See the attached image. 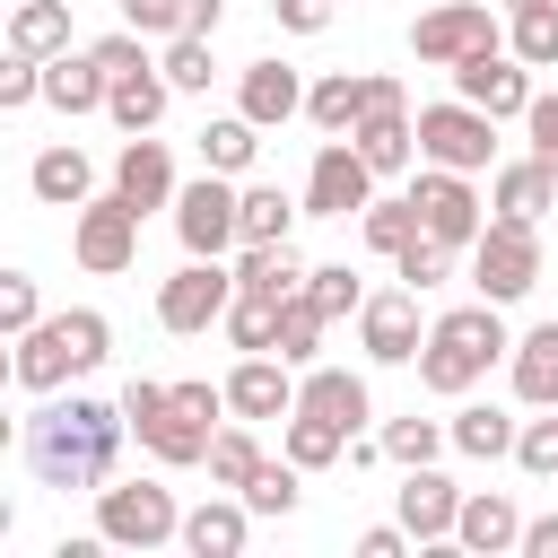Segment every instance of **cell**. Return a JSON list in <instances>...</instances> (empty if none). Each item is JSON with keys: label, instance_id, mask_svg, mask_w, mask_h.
<instances>
[{"label": "cell", "instance_id": "1", "mask_svg": "<svg viewBox=\"0 0 558 558\" xmlns=\"http://www.w3.org/2000/svg\"><path fill=\"white\" fill-rule=\"evenodd\" d=\"M122 436H131V418H122V401H96V392H44L35 401V418L17 427V453H26V471H35V488H105L113 471H122Z\"/></svg>", "mask_w": 558, "mask_h": 558}, {"label": "cell", "instance_id": "2", "mask_svg": "<svg viewBox=\"0 0 558 558\" xmlns=\"http://www.w3.org/2000/svg\"><path fill=\"white\" fill-rule=\"evenodd\" d=\"M105 357H113V323L96 305H61V314H44L35 331L9 340V384L44 401V392H70L78 375H96Z\"/></svg>", "mask_w": 558, "mask_h": 558}, {"label": "cell", "instance_id": "3", "mask_svg": "<svg viewBox=\"0 0 558 558\" xmlns=\"http://www.w3.org/2000/svg\"><path fill=\"white\" fill-rule=\"evenodd\" d=\"M514 349V331H506V305H488V296H471V305H445L436 323H427V349H418V392H436V401H462L497 357Z\"/></svg>", "mask_w": 558, "mask_h": 558}, {"label": "cell", "instance_id": "4", "mask_svg": "<svg viewBox=\"0 0 558 558\" xmlns=\"http://www.w3.org/2000/svg\"><path fill=\"white\" fill-rule=\"evenodd\" d=\"M218 418H235V410H227V384H201V375H183V384H174V401L157 410V427L140 436V453H148L157 471H192V462H209V436H218Z\"/></svg>", "mask_w": 558, "mask_h": 558}, {"label": "cell", "instance_id": "5", "mask_svg": "<svg viewBox=\"0 0 558 558\" xmlns=\"http://www.w3.org/2000/svg\"><path fill=\"white\" fill-rule=\"evenodd\" d=\"M541 270H549V253H541V227H532V218H488V227H480V244H471V288H480L488 305H523V296L541 288Z\"/></svg>", "mask_w": 558, "mask_h": 558}, {"label": "cell", "instance_id": "6", "mask_svg": "<svg viewBox=\"0 0 558 558\" xmlns=\"http://www.w3.org/2000/svg\"><path fill=\"white\" fill-rule=\"evenodd\" d=\"M96 532H105V549H166V541H183V506L166 480H105Z\"/></svg>", "mask_w": 558, "mask_h": 558}, {"label": "cell", "instance_id": "7", "mask_svg": "<svg viewBox=\"0 0 558 558\" xmlns=\"http://www.w3.org/2000/svg\"><path fill=\"white\" fill-rule=\"evenodd\" d=\"M174 235H183V253H209V262H227V253L244 244V183L201 166V174L174 192Z\"/></svg>", "mask_w": 558, "mask_h": 558}, {"label": "cell", "instance_id": "8", "mask_svg": "<svg viewBox=\"0 0 558 558\" xmlns=\"http://www.w3.org/2000/svg\"><path fill=\"white\" fill-rule=\"evenodd\" d=\"M497 157V113H480L471 96L418 105V166H453V174H488Z\"/></svg>", "mask_w": 558, "mask_h": 558}, {"label": "cell", "instance_id": "9", "mask_svg": "<svg viewBox=\"0 0 558 558\" xmlns=\"http://www.w3.org/2000/svg\"><path fill=\"white\" fill-rule=\"evenodd\" d=\"M70 262L78 270H96V279H122L131 262H140V209L105 183L87 209H70Z\"/></svg>", "mask_w": 558, "mask_h": 558}, {"label": "cell", "instance_id": "10", "mask_svg": "<svg viewBox=\"0 0 558 558\" xmlns=\"http://www.w3.org/2000/svg\"><path fill=\"white\" fill-rule=\"evenodd\" d=\"M227 305H235V262L183 253V270H174V279H157V323H166L174 340H192V331L227 323Z\"/></svg>", "mask_w": 558, "mask_h": 558}, {"label": "cell", "instance_id": "11", "mask_svg": "<svg viewBox=\"0 0 558 558\" xmlns=\"http://www.w3.org/2000/svg\"><path fill=\"white\" fill-rule=\"evenodd\" d=\"M410 201H418V227H427L436 244H453V253H471V244H480V227H488L480 183H471V174H453V166H418V174H410Z\"/></svg>", "mask_w": 558, "mask_h": 558}, {"label": "cell", "instance_id": "12", "mask_svg": "<svg viewBox=\"0 0 558 558\" xmlns=\"http://www.w3.org/2000/svg\"><path fill=\"white\" fill-rule=\"evenodd\" d=\"M480 44H506V26L488 17V0H436V9H418V26H410V52H418L427 70H453V61H471Z\"/></svg>", "mask_w": 558, "mask_h": 558}, {"label": "cell", "instance_id": "13", "mask_svg": "<svg viewBox=\"0 0 558 558\" xmlns=\"http://www.w3.org/2000/svg\"><path fill=\"white\" fill-rule=\"evenodd\" d=\"M453 96H471L480 113H497V122H523L532 113V61H514L506 44H480L471 61H453Z\"/></svg>", "mask_w": 558, "mask_h": 558}, {"label": "cell", "instance_id": "14", "mask_svg": "<svg viewBox=\"0 0 558 558\" xmlns=\"http://www.w3.org/2000/svg\"><path fill=\"white\" fill-rule=\"evenodd\" d=\"M375 183L384 174L357 157V140H323L314 166H305V218H357L375 201Z\"/></svg>", "mask_w": 558, "mask_h": 558}, {"label": "cell", "instance_id": "15", "mask_svg": "<svg viewBox=\"0 0 558 558\" xmlns=\"http://www.w3.org/2000/svg\"><path fill=\"white\" fill-rule=\"evenodd\" d=\"M357 349H366V366H418V349H427L418 288H375L357 305Z\"/></svg>", "mask_w": 558, "mask_h": 558}, {"label": "cell", "instance_id": "16", "mask_svg": "<svg viewBox=\"0 0 558 558\" xmlns=\"http://www.w3.org/2000/svg\"><path fill=\"white\" fill-rule=\"evenodd\" d=\"M305 87H314V78H305L296 61L262 52V61H244V70H235V113H253L262 131H288V122L305 113Z\"/></svg>", "mask_w": 558, "mask_h": 558}, {"label": "cell", "instance_id": "17", "mask_svg": "<svg viewBox=\"0 0 558 558\" xmlns=\"http://www.w3.org/2000/svg\"><path fill=\"white\" fill-rule=\"evenodd\" d=\"M375 105H384V70H323V78L305 87V122H314L323 140H349Z\"/></svg>", "mask_w": 558, "mask_h": 558}, {"label": "cell", "instance_id": "18", "mask_svg": "<svg viewBox=\"0 0 558 558\" xmlns=\"http://www.w3.org/2000/svg\"><path fill=\"white\" fill-rule=\"evenodd\" d=\"M227 410H235V418H288V410H296V366H288L279 349L235 357V366H227Z\"/></svg>", "mask_w": 558, "mask_h": 558}, {"label": "cell", "instance_id": "19", "mask_svg": "<svg viewBox=\"0 0 558 558\" xmlns=\"http://www.w3.org/2000/svg\"><path fill=\"white\" fill-rule=\"evenodd\" d=\"M392 506H401V523H410V541H453V523H462V488L436 471V462H410L401 471V488H392Z\"/></svg>", "mask_w": 558, "mask_h": 558}, {"label": "cell", "instance_id": "20", "mask_svg": "<svg viewBox=\"0 0 558 558\" xmlns=\"http://www.w3.org/2000/svg\"><path fill=\"white\" fill-rule=\"evenodd\" d=\"M105 183H113V192H122L140 218H148V209H174V192H183V183H174V157H166V140H148V131L113 148V174H105Z\"/></svg>", "mask_w": 558, "mask_h": 558}, {"label": "cell", "instance_id": "21", "mask_svg": "<svg viewBox=\"0 0 558 558\" xmlns=\"http://www.w3.org/2000/svg\"><path fill=\"white\" fill-rule=\"evenodd\" d=\"M296 410H314V418H331V427L357 436V427L375 418V392H366L357 366H323V357H314V366L296 375Z\"/></svg>", "mask_w": 558, "mask_h": 558}, {"label": "cell", "instance_id": "22", "mask_svg": "<svg viewBox=\"0 0 558 558\" xmlns=\"http://www.w3.org/2000/svg\"><path fill=\"white\" fill-rule=\"evenodd\" d=\"M26 192H35L44 209H87V201H96V166H87V148H78V140H52V148H35V166H26Z\"/></svg>", "mask_w": 558, "mask_h": 558}, {"label": "cell", "instance_id": "23", "mask_svg": "<svg viewBox=\"0 0 558 558\" xmlns=\"http://www.w3.org/2000/svg\"><path fill=\"white\" fill-rule=\"evenodd\" d=\"M453 549H471V558H506V549H523V514H514V497H506V488H471V497H462V523H453Z\"/></svg>", "mask_w": 558, "mask_h": 558}, {"label": "cell", "instance_id": "24", "mask_svg": "<svg viewBox=\"0 0 558 558\" xmlns=\"http://www.w3.org/2000/svg\"><path fill=\"white\" fill-rule=\"evenodd\" d=\"M506 384H514L523 410H558V323L514 331V349H506Z\"/></svg>", "mask_w": 558, "mask_h": 558}, {"label": "cell", "instance_id": "25", "mask_svg": "<svg viewBox=\"0 0 558 558\" xmlns=\"http://www.w3.org/2000/svg\"><path fill=\"white\" fill-rule=\"evenodd\" d=\"M305 279H314V262L296 253V235L288 244H235V288L244 296H305Z\"/></svg>", "mask_w": 558, "mask_h": 558}, {"label": "cell", "instance_id": "26", "mask_svg": "<svg viewBox=\"0 0 558 558\" xmlns=\"http://www.w3.org/2000/svg\"><path fill=\"white\" fill-rule=\"evenodd\" d=\"M244 532H253V506H244L235 488L183 506V549H192V558H244Z\"/></svg>", "mask_w": 558, "mask_h": 558}, {"label": "cell", "instance_id": "27", "mask_svg": "<svg viewBox=\"0 0 558 558\" xmlns=\"http://www.w3.org/2000/svg\"><path fill=\"white\" fill-rule=\"evenodd\" d=\"M105 96H113V78H105L96 52H52V61H44V105H52V113L78 122V113H105Z\"/></svg>", "mask_w": 558, "mask_h": 558}, {"label": "cell", "instance_id": "28", "mask_svg": "<svg viewBox=\"0 0 558 558\" xmlns=\"http://www.w3.org/2000/svg\"><path fill=\"white\" fill-rule=\"evenodd\" d=\"M349 140H357V157H366L375 174H410V166H418V113H410V105H375Z\"/></svg>", "mask_w": 558, "mask_h": 558}, {"label": "cell", "instance_id": "29", "mask_svg": "<svg viewBox=\"0 0 558 558\" xmlns=\"http://www.w3.org/2000/svg\"><path fill=\"white\" fill-rule=\"evenodd\" d=\"M488 209L497 218H549L558 209V174L541 166V157H514V166H488Z\"/></svg>", "mask_w": 558, "mask_h": 558}, {"label": "cell", "instance_id": "30", "mask_svg": "<svg viewBox=\"0 0 558 558\" xmlns=\"http://www.w3.org/2000/svg\"><path fill=\"white\" fill-rule=\"evenodd\" d=\"M166 105H174V78L148 61V70H131V78H113V96H105V122H113L122 140H140V131H157V122H166Z\"/></svg>", "mask_w": 558, "mask_h": 558}, {"label": "cell", "instance_id": "31", "mask_svg": "<svg viewBox=\"0 0 558 558\" xmlns=\"http://www.w3.org/2000/svg\"><path fill=\"white\" fill-rule=\"evenodd\" d=\"M122 26H140L148 44H174V35H218V26H227V0H122Z\"/></svg>", "mask_w": 558, "mask_h": 558}, {"label": "cell", "instance_id": "32", "mask_svg": "<svg viewBox=\"0 0 558 558\" xmlns=\"http://www.w3.org/2000/svg\"><path fill=\"white\" fill-rule=\"evenodd\" d=\"M445 427H453V453L462 462H514V436H523V418H506L497 401H462Z\"/></svg>", "mask_w": 558, "mask_h": 558}, {"label": "cell", "instance_id": "33", "mask_svg": "<svg viewBox=\"0 0 558 558\" xmlns=\"http://www.w3.org/2000/svg\"><path fill=\"white\" fill-rule=\"evenodd\" d=\"M253 157H262V122L253 113H218V122H201V166L209 174H253Z\"/></svg>", "mask_w": 558, "mask_h": 558}, {"label": "cell", "instance_id": "34", "mask_svg": "<svg viewBox=\"0 0 558 558\" xmlns=\"http://www.w3.org/2000/svg\"><path fill=\"white\" fill-rule=\"evenodd\" d=\"M9 52H26V61L70 52V0H17L9 9Z\"/></svg>", "mask_w": 558, "mask_h": 558}, {"label": "cell", "instance_id": "35", "mask_svg": "<svg viewBox=\"0 0 558 558\" xmlns=\"http://www.w3.org/2000/svg\"><path fill=\"white\" fill-rule=\"evenodd\" d=\"M279 453H288L296 471H331V462L349 453V427H331V418H314V410H288V427H279Z\"/></svg>", "mask_w": 558, "mask_h": 558}, {"label": "cell", "instance_id": "36", "mask_svg": "<svg viewBox=\"0 0 558 558\" xmlns=\"http://www.w3.org/2000/svg\"><path fill=\"white\" fill-rule=\"evenodd\" d=\"M305 218V201H288L279 183H244V244H288Z\"/></svg>", "mask_w": 558, "mask_h": 558}, {"label": "cell", "instance_id": "37", "mask_svg": "<svg viewBox=\"0 0 558 558\" xmlns=\"http://www.w3.org/2000/svg\"><path fill=\"white\" fill-rule=\"evenodd\" d=\"M357 235H366V253H384V262H392V253L418 235V201H410V192H392V201L375 192V201L357 209Z\"/></svg>", "mask_w": 558, "mask_h": 558}, {"label": "cell", "instance_id": "38", "mask_svg": "<svg viewBox=\"0 0 558 558\" xmlns=\"http://www.w3.org/2000/svg\"><path fill=\"white\" fill-rule=\"evenodd\" d=\"M375 436H384V462H401V471H410V462L453 453V427H445V418H418V410H410V418H384Z\"/></svg>", "mask_w": 558, "mask_h": 558}, {"label": "cell", "instance_id": "39", "mask_svg": "<svg viewBox=\"0 0 558 558\" xmlns=\"http://www.w3.org/2000/svg\"><path fill=\"white\" fill-rule=\"evenodd\" d=\"M262 462H270V453H262L253 418H235V427H218V436H209V488H244Z\"/></svg>", "mask_w": 558, "mask_h": 558}, {"label": "cell", "instance_id": "40", "mask_svg": "<svg viewBox=\"0 0 558 558\" xmlns=\"http://www.w3.org/2000/svg\"><path fill=\"white\" fill-rule=\"evenodd\" d=\"M323 331H331V314H323L314 296H288V305H279V357H288L296 375L323 357Z\"/></svg>", "mask_w": 558, "mask_h": 558}, {"label": "cell", "instance_id": "41", "mask_svg": "<svg viewBox=\"0 0 558 558\" xmlns=\"http://www.w3.org/2000/svg\"><path fill=\"white\" fill-rule=\"evenodd\" d=\"M506 52H514V61H532V70H558V0L514 9V17H506Z\"/></svg>", "mask_w": 558, "mask_h": 558}, {"label": "cell", "instance_id": "42", "mask_svg": "<svg viewBox=\"0 0 558 558\" xmlns=\"http://www.w3.org/2000/svg\"><path fill=\"white\" fill-rule=\"evenodd\" d=\"M218 331L235 340V357L279 349V296H244V288H235V305H227V323H218Z\"/></svg>", "mask_w": 558, "mask_h": 558}, {"label": "cell", "instance_id": "43", "mask_svg": "<svg viewBox=\"0 0 558 558\" xmlns=\"http://www.w3.org/2000/svg\"><path fill=\"white\" fill-rule=\"evenodd\" d=\"M235 497H244L253 514H296V497H305V471H296L288 453H270V462H262V471H253Z\"/></svg>", "mask_w": 558, "mask_h": 558}, {"label": "cell", "instance_id": "44", "mask_svg": "<svg viewBox=\"0 0 558 558\" xmlns=\"http://www.w3.org/2000/svg\"><path fill=\"white\" fill-rule=\"evenodd\" d=\"M157 70L174 78V96H209V78H218V52H209V35H174V44L157 52Z\"/></svg>", "mask_w": 558, "mask_h": 558}, {"label": "cell", "instance_id": "45", "mask_svg": "<svg viewBox=\"0 0 558 558\" xmlns=\"http://www.w3.org/2000/svg\"><path fill=\"white\" fill-rule=\"evenodd\" d=\"M392 279H401V288H418V296H427V288H445V279H453V244H436V235L418 227V235L392 253Z\"/></svg>", "mask_w": 558, "mask_h": 558}, {"label": "cell", "instance_id": "46", "mask_svg": "<svg viewBox=\"0 0 558 558\" xmlns=\"http://www.w3.org/2000/svg\"><path fill=\"white\" fill-rule=\"evenodd\" d=\"M305 296H314V305H323V314L340 323V314H357V305H366V279H357L349 262H314V279H305Z\"/></svg>", "mask_w": 558, "mask_h": 558}, {"label": "cell", "instance_id": "47", "mask_svg": "<svg viewBox=\"0 0 558 558\" xmlns=\"http://www.w3.org/2000/svg\"><path fill=\"white\" fill-rule=\"evenodd\" d=\"M514 471H532V480H558V410L523 418V436H514Z\"/></svg>", "mask_w": 558, "mask_h": 558}, {"label": "cell", "instance_id": "48", "mask_svg": "<svg viewBox=\"0 0 558 558\" xmlns=\"http://www.w3.org/2000/svg\"><path fill=\"white\" fill-rule=\"evenodd\" d=\"M44 323V296H35V279L26 270H0V331L17 340V331H35Z\"/></svg>", "mask_w": 558, "mask_h": 558}, {"label": "cell", "instance_id": "49", "mask_svg": "<svg viewBox=\"0 0 558 558\" xmlns=\"http://www.w3.org/2000/svg\"><path fill=\"white\" fill-rule=\"evenodd\" d=\"M87 52L105 61V78H131V70H148V35H140V26H113V35H96Z\"/></svg>", "mask_w": 558, "mask_h": 558}, {"label": "cell", "instance_id": "50", "mask_svg": "<svg viewBox=\"0 0 558 558\" xmlns=\"http://www.w3.org/2000/svg\"><path fill=\"white\" fill-rule=\"evenodd\" d=\"M26 105H44V61L9 52V70H0V113H26Z\"/></svg>", "mask_w": 558, "mask_h": 558}, {"label": "cell", "instance_id": "51", "mask_svg": "<svg viewBox=\"0 0 558 558\" xmlns=\"http://www.w3.org/2000/svg\"><path fill=\"white\" fill-rule=\"evenodd\" d=\"M166 401H174V384H157V375H131V384H122V418H131V436H148Z\"/></svg>", "mask_w": 558, "mask_h": 558}, {"label": "cell", "instance_id": "52", "mask_svg": "<svg viewBox=\"0 0 558 558\" xmlns=\"http://www.w3.org/2000/svg\"><path fill=\"white\" fill-rule=\"evenodd\" d=\"M523 131H532V157L558 174V96H532V113H523Z\"/></svg>", "mask_w": 558, "mask_h": 558}, {"label": "cell", "instance_id": "53", "mask_svg": "<svg viewBox=\"0 0 558 558\" xmlns=\"http://www.w3.org/2000/svg\"><path fill=\"white\" fill-rule=\"evenodd\" d=\"M331 9H340V0H270V17H279L288 35H323V26H331Z\"/></svg>", "mask_w": 558, "mask_h": 558}, {"label": "cell", "instance_id": "54", "mask_svg": "<svg viewBox=\"0 0 558 558\" xmlns=\"http://www.w3.org/2000/svg\"><path fill=\"white\" fill-rule=\"evenodd\" d=\"M410 549V523H375V532H357V558H401Z\"/></svg>", "mask_w": 558, "mask_h": 558}, {"label": "cell", "instance_id": "55", "mask_svg": "<svg viewBox=\"0 0 558 558\" xmlns=\"http://www.w3.org/2000/svg\"><path fill=\"white\" fill-rule=\"evenodd\" d=\"M523 558H558V514H532L523 523Z\"/></svg>", "mask_w": 558, "mask_h": 558}, {"label": "cell", "instance_id": "56", "mask_svg": "<svg viewBox=\"0 0 558 558\" xmlns=\"http://www.w3.org/2000/svg\"><path fill=\"white\" fill-rule=\"evenodd\" d=\"M514 9H541V0H506V17H514Z\"/></svg>", "mask_w": 558, "mask_h": 558}]
</instances>
